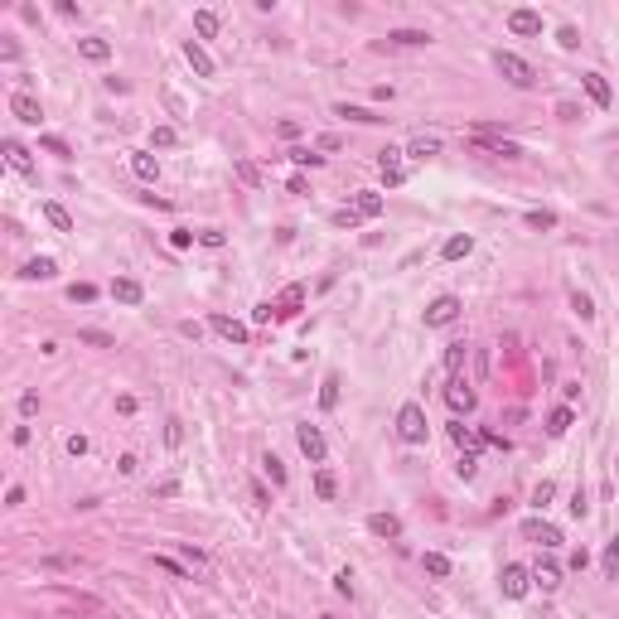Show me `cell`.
Returning a JSON list of instances; mask_svg holds the SVG:
<instances>
[{
    "instance_id": "1",
    "label": "cell",
    "mask_w": 619,
    "mask_h": 619,
    "mask_svg": "<svg viewBox=\"0 0 619 619\" xmlns=\"http://www.w3.org/2000/svg\"><path fill=\"white\" fill-rule=\"evenodd\" d=\"M397 435H402L406 445H426L431 421H426V406H421V402H406L402 411H397Z\"/></svg>"
},
{
    "instance_id": "2",
    "label": "cell",
    "mask_w": 619,
    "mask_h": 619,
    "mask_svg": "<svg viewBox=\"0 0 619 619\" xmlns=\"http://www.w3.org/2000/svg\"><path fill=\"white\" fill-rule=\"evenodd\" d=\"M493 68H498L513 87H532V78H537V73H532V63H528V58H518V54H508V49H498V54H493Z\"/></svg>"
},
{
    "instance_id": "3",
    "label": "cell",
    "mask_w": 619,
    "mask_h": 619,
    "mask_svg": "<svg viewBox=\"0 0 619 619\" xmlns=\"http://www.w3.org/2000/svg\"><path fill=\"white\" fill-rule=\"evenodd\" d=\"M459 310H464V305H459V296H435L431 305H426V324H431V329H440V324H455Z\"/></svg>"
},
{
    "instance_id": "4",
    "label": "cell",
    "mask_w": 619,
    "mask_h": 619,
    "mask_svg": "<svg viewBox=\"0 0 619 619\" xmlns=\"http://www.w3.org/2000/svg\"><path fill=\"white\" fill-rule=\"evenodd\" d=\"M296 440H300V455L310 459V464H324V435H320V426L300 421V426H296Z\"/></svg>"
},
{
    "instance_id": "5",
    "label": "cell",
    "mask_w": 619,
    "mask_h": 619,
    "mask_svg": "<svg viewBox=\"0 0 619 619\" xmlns=\"http://www.w3.org/2000/svg\"><path fill=\"white\" fill-rule=\"evenodd\" d=\"M498 586H503V595H508V600H523V595H528V586H532V576H528V566H503Z\"/></svg>"
},
{
    "instance_id": "6",
    "label": "cell",
    "mask_w": 619,
    "mask_h": 619,
    "mask_svg": "<svg viewBox=\"0 0 619 619\" xmlns=\"http://www.w3.org/2000/svg\"><path fill=\"white\" fill-rule=\"evenodd\" d=\"M445 402H450V411H464V416H469L479 397L469 392V382H464V377H450V387H445Z\"/></svg>"
},
{
    "instance_id": "7",
    "label": "cell",
    "mask_w": 619,
    "mask_h": 619,
    "mask_svg": "<svg viewBox=\"0 0 619 619\" xmlns=\"http://www.w3.org/2000/svg\"><path fill=\"white\" fill-rule=\"evenodd\" d=\"M10 111H15L25 126H39V116H44V107H39L29 92H10Z\"/></svg>"
},
{
    "instance_id": "8",
    "label": "cell",
    "mask_w": 619,
    "mask_h": 619,
    "mask_svg": "<svg viewBox=\"0 0 619 619\" xmlns=\"http://www.w3.org/2000/svg\"><path fill=\"white\" fill-rule=\"evenodd\" d=\"M184 63L194 68V73H199V78H213V73H218V68H213V58L203 54V44H199V39H189V44H184Z\"/></svg>"
},
{
    "instance_id": "9",
    "label": "cell",
    "mask_w": 619,
    "mask_h": 619,
    "mask_svg": "<svg viewBox=\"0 0 619 619\" xmlns=\"http://www.w3.org/2000/svg\"><path fill=\"white\" fill-rule=\"evenodd\" d=\"M368 532L373 537H402V518L397 513H368Z\"/></svg>"
},
{
    "instance_id": "10",
    "label": "cell",
    "mask_w": 619,
    "mask_h": 619,
    "mask_svg": "<svg viewBox=\"0 0 619 619\" xmlns=\"http://www.w3.org/2000/svg\"><path fill=\"white\" fill-rule=\"evenodd\" d=\"M523 532L537 542V547H562V528H552V523H542V518H532Z\"/></svg>"
},
{
    "instance_id": "11",
    "label": "cell",
    "mask_w": 619,
    "mask_h": 619,
    "mask_svg": "<svg viewBox=\"0 0 619 619\" xmlns=\"http://www.w3.org/2000/svg\"><path fill=\"white\" fill-rule=\"evenodd\" d=\"M208 324H213V334H223L228 344H247V324H238L233 315H213Z\"/></svg>"
},
{
    "instance_id": "12",
    "label": "cell",
    "mask_w": 619,
    "mask_h": 619,
    "mask_svg": "<svg viewBox=\"0 0 619 619\" xmlns=\"http://www.w3.org/2000/svg\"><path fill=\"white\" fill-rule=\"evenodd\" d=\"M131 169H135V179H145V184H155V179H160V160H155V155H145V150H131Z\"/></svg>"
},
{
    "instance_id": "13",
    "label": "cell",
    "mask_w": 619,
    "mask_h": 619,
    "mask_svg": "<svg viewBox=\"0 0 619 619\" xmlns=\"http://www.w3.org/2000/svg\"><path fill=\"white\" fill-rule=\"evenodd\" d=\"M353 208H358V218H377L387 203H382V194H377V189H358V194H353Z\"/></svg>"
},
{
    "instance_id": "14",
    "label": "cell",
    "mask_w": 619,
    "mask_h": 619,
    "mask_svg": "<svg viewBox=\"0 0 619 619\" xmlns=\"http://www.w3.org/2000/svg\"><path fill=\"white\" fill-rule=\"evenodd\" d=\"M5 160H10V169H20L25 179H34V160H29V150L20 140H5Z\"/></svg>"
},
{
    "instance_id": "15",
    "label": "cell",
    "mask_w": 619,
    "mask_h": 619,
    "mask_svg": "<svg viewBox=\"0 0 619 619\" xmlns=\"http://www.w3.org/2000/svg\"><path fill=\"white\" fill-rule=\"evenodd\" d=\"M111 300H121V305H140V300H145V291H140V281L121 276V281H111Z\"/></svg>"
},
{
    "instance_id": "16",
    "label": "cell",
    "mask_w": 619,
    "mask_h": 619,
    "mask_svg": "<svg viewBox=\"0 0 619 619\" xmlns=\"http://www.w3.org/2000/svg\"><path fill=\"white\" fill-rule=\"evenodd\" d=\"M508 29H513V34H542V15H537V10H513Z\"/></svg>"
},
{
    "instance_id": "17",
    "label": "cell",
    "mask_w": 619,
    "mask_h": 619,
    "mask_svg": "<svg viewBox=\"0 0 619 619\" xmlns=\"http://www.w3.org/2000/svg\"><path fill=\"white\" fill-rule=\"evenodd\" d=\"M25 281H54L58 276V262L54 257H34V262H25V271H20Z\"/></svg>"
},
{
    "instance_id": "18",
    "label": "cell",
    "mask_w": 619,
    "mask_h": 619,
    "mask_svg": "<svg viewBox=\"0 0 619 619\" xmlns=\"http://www.w3.org/2000/svg\"><path fill=\"white\" fill-rule=\"evenodd\" d=\"M581 82H586V92H591L595 107H610V102H615V97H610V82L600 78V73H581Z\"/></svg>"
},
{
    "instance_id": "19",
    "label": "cell",
    "mask_w": 619,
    "mask_h": 619,
    "mask_svg": "<svg viewBox=\"0 0 619 619\" xmlns=\"http://www.w3.org/2000/svg\"><path fill=\"white\" fill-rule=\"evenodd\" d=\"M78 54L87 58V63H107L111 44H107V39H78Z\"/></svg>"
},
{
    "instance_id": "20",
    "label": "cell",
    "mask_w": 619,
    "mask_h": 619,
    "mask_svg": "<svg viewBox=\"0 0 619 619\" xmlns=\"http://www.w3.org/2000/svg\"><path fill=\"white\" fill-rule=\"evenodd\" d=\"M387 39H392V44H402V49H421V44H431V34H426V29H392Z\"/></svg>"
},
{
    "instance_id": "21",
    "label": "cell",
    "mask_w": 619,
    "mask_h": 619,
    "mask_svg": "<svg viewBox=\"0 0 619 619\" xmlns=\"http://www.w3.org/2000/svg\"><path fill=\"white\" fill-rule=\"evenodd\" d=\"M469 252H474V238H469V233H455L440 257H445V262H459V257H469Z\"/></svg>"
},
{
    "instance_id": "22",
    "label": "cell",
    "mask_w": 619,
    "mask_h": 619,
    "mask_svg": "<svg viewBox=\"0 0 619 619\" xmlns=\"http://www.w3.org/2000/svg\"><path fill=\"white\" fill-rule=\"evenodd\" d=\"M571 421H576V411H571V406H557V411L547 416V435H566Z\"/></svg>"
},
{
    "instance_id": "23",
    "label": "cell",
    "mask_w": 619,
    "mask_h": 619,
    "mask_svg": "<svg viewBox=\"0 0 619 619\" xmlns=\"http://www.w3.org/2000/svg\"><path fill=\"white\" fill-rule=\"evenodd\" d=\"M406 155H416V160H431V155H440V140H435V135H416V140L406 145Z\"/></svg>"
},
{
    "instance_id": "24",
    "label": "cell",
    "mask_w": 619,
    "mask_h": 619,
    "mask_svg": "<svg viewBox=\"0 0 619 619\" xmlns=\"http://www.w3.org/2000/svg\"><path fill=\"white\" fill-rule=\"evenodd\" d=\"M532 581H537L542 591H557V586H562V571H557L552 562H537V571H532Z\"/></svg>"
},
{
    "instance_id": "25",
    "label": "cell",
    "mask_w": 619,
    "mask_h": 619,
    "mask_svg": "<svg viewBox=\"0 0 619 619\" xmlns=\"http://www.w3.org/2000/svg\"><path fill=\"white\" fill-rule=\"evenodd\" d=\"M300 305H305V286H286V291H281V305H276V310H281V315H296Z\"/></svg>"
},
{
    "instance_id": "26",
    "label": "cell",
    "mask_w": 619,
    "mask_h": 619,
    "mask_svg": "<svg viewBox=\"0 0 619 619\" xmlns=\"http://www.w3.org/2000/svg\"><path fill=\"white\" fill-rule=\"evenodd\" d=\"M339 116H349V121H363V126H377V121H387V116H377L368 107H349V102H339Z\"/></svg>"
},
{
    "instance_id": "27",
    "label": "cell",
    "mask_w": 619,
    "mask_h": 619,
    "mask_svg": "<svg viewBox=\"0 0 619 619\" xmlns=\"http://www.w3.org/2000/svg\"><path fill=\"white\" fill-rule=\"evenodd\" d=\"M44 218L54 223L58 233H73V218H68V208H63V203H44Z\"/></svg>"
},
{
    "instance_id": "28",
    "label": "cell",
    "mask_w": 619,
    "mask_h": 619,
    "mask_svg": "<svg viewBox=\"0 0 619 619\" xmlns=\"http://www.w3.org/2000/svg\"><path fill=\"white\" fill-rule=\"evenodd\" d=\"M78 344H92V349H116V339L102 334V329H78Z\"/></svg>"
},
{
    "instance_id": "29",
    "label": "cell",
    "mask_w": 619,
    "mask_h": 619,
    "mask_svg": "<svg viewBox=\"0 0 619 619\" xmlns=\"http://www.w3.org/2000/svg\"><path fill=\"white\" fill-rule=\"evenodd\" d=\"M320 406H324V411H334V406H339V377H334V373L324 377V387H320Z\"/></svg>"
},
{
    "instance_id": "30",
    "label": "cell",
    "mask_w": 619,
    "mask_h": 619,
    "mask_svg": "<svg viewBox=\"0 0 619 619\" xmlns=\"http://www.w3.org/2000/svg\"><path fill=\"white\" fill-rule=\"evenodd\" d=\"M315 493H320L324 503H329V498H334V493H339V479H334V474H329V469H320V474H315Z\"/></svg>"
},
{
    "instance_id": "31",
    "label": "cell",
    "mask_w": 619,
    "mask_h": 619,
    "mask_svg": "<svg viewBox=\"0 0 619 619\" xmlns=\"http://www.w3.org/2000/svg\"><path fill=\"white\" fill-rule=\"evenodd\" d=\"M571 310H576L581 320H595V300L586 296V291H571Z\"/></svg>"
},
{
    "instance_id": "32",
    "label": "cell",
    "mask_w": 619,
    "mask_h": 619,
    "mask_svg": "<svg viewBox=\"0 0 619 619\" xmlns=\"http://www.w3.org/2000/svg\"><path fill=\"white\" fill-rule=\"evenodd\" d=\"M194 29H199L203 39H213V34H218V15H213V10H199V15H194Z\"/></svg>"
},
{
    "instance_id": "33",
    "label": "cell",
    "mask_w": 619,
    "mask_h": 619,
    "mask_svg": "<svg viewBox=\"0 0 619 619\" xmlns=\"http://www.w3.org/2000/svg\"><path fill=\"white\" fill-rule=\"evenodd\" d=\"M262 469L271 474V484H276V489H286V464H281V455H267V459H262Z\"/></svg>"
},
{
    "instance_id": "34",
    "label": "cell",
    "mask_w": 619,
    "mask_h": 619,
    "mask_svg": "<svg viewBox=\"0 0 619 619\" xmlns=\"http://www.w3.org/2000/svg\"><path fill=\"white\" fill-rule=\"evenodd\" d=\"M421 566H426L431 576H450V557H440V552H426V557H421Z\"/></svg>"
},
{
    "instance_id": "35",
    "label": "cell",
    "mask_w": 619,
    "mask_h": 619,
    "mask_svg": "<svg viewBox=\"0 0 619 619\" xmlns=\"http://www.w3.org/2000/svg\"><path fill=\"white\" fill-rule=\"evenodd\" d=\"M377 169H402V150H397V145H382V150H377Z\"/></svg>"
},
{
    "instance_id": "36",
    "label": "cell",
    "mask_w": 619,
    "mask_h": 619,
    "mask_svg": "<svg viewBox=\"0 0 619 619\" xmlns=\"http://www.w3.org/2000/svg\"><path fill=\"white\" fill-rule=\"evenodd\" d=\"M600 566H605V576H610V581L619 576V537L610 542V547H605V557H600Z\"/></svg>"
},
{
    "instance_id": "37",
    "label": "cell",
    "mask_w": 619,
    "mask_h": 619,
    "mask_svg": "<svg viewBox=\"0 0 619 619\" xmlns=\"http://www.w3.org/2000/svg\"><path fill=\"white\" fill-rule=\"evenodd\" d=\"M68 300H73V305H92V300H97V286H87V281H82V286H68Z\"/></svg>"
},
{
    "instance_id": "38",
    "label": "cell",
    "mask_w": 619,
    "mask_h": 619,
    "mask_svg": "<svg viewBox=\"0 0 619 619\" xmlns=\"http://www.w3.org/2000/svg\"><path fill=\"white\" fill-rule=\"evenodd\" d=\"M174 140H179V131H174V126H155V131H150V145H160V150H169Z\"/></svg>"
},
{
    "instance_id": "39",
    "label": "cell",
    "mask_w": 619,
    "mask_h": 619,
    "mask_svg": "<svg viewBox=\"0 0 619 619\" xmlns=\"http://www.w3.org/2000/svg\"><path fill=\"white\" fill-rule=\"evenodd\" d=\"M528 228L547 233V228H557V213H547V208H532V213H528Z\"/></svg>"
},
{
    "instance_id": "40",
    "label": "cell",
    "mask_w": 619,
    "mask_h": 619,
    "mask_svg": "<svg viewBox=\"0 0 619 619\" xmlns=\"http://www.w3.org/2000/svg\"><path fill=\"white\" fill-rule=\"evenodd\" d=\"M238 179H242V184H252V189H257V184H262V169H257V164H252V160H238Z\"/></svg>"
},
{
    "instance_id": "41",
    "label": "cell",
    "mask_w": 619,
    "mask_h": 619,
    "mask_svg": "<svg viewBox=\"0 0 619 619\" xmlns=\"http://www.w3.org/2000/svg\"><path fill=\"white\" fill-rule=\"evenodd\" d=\"M552 498H557V484H552V479H542V484L532 489V503H537V508H547Z\"/></svg>"
},
{
    "instance_id": "42",
    "label": "cell",
    "mask_w": 619,
    "mask_h": 619,
    "mask_svg": "<svg viewBox=\"0 0 619 619\" xmlns=\"http://www.w3.org/2000/svg\"><path fill=\"white\" fill-rule=\"evenodd\" d=\"M39 145H44L49 155H58V160H68V155H73V150H68V140H58V135H44Z\"/></svg>"
},
{
    "instance_id": "43",
    "label": "cell",
    "mask_w": 619,
    "mask_h": 619,
    "mask_svg": "<svg viewBox=\"0 0 619 619\" xmlns=\"http://www.w3.org/2000/svg\"><path fill=\"white\" fill-rule=\"evenodd\" d=\"M164 440H169V445H184V421H179V416L164 421Z\"/></svg>"
},
{
    "instance_id": "44",
    "label": "cell",
    "mask_w": 619,
    "mask_h": 619,
    "mask_svg": "<svg viewBox=\"0 0 619 619\" xmlns=\"http://www.w3.org/2000/svg\"><path fill=\"white\" fill-rule=\"evenodd\" d=\"M455 469H459V479H474V474H479V459H474V450H464Z\"/></svg>"
},
{
    "instance_id": "45",
    "label": "cell",
    "mask_w": 619,
    "mask_h": 619,
    "mask_svg": "<svg viewBox=\"0 0 619 619\" xmlns=\"http://www.w3.org/2000/svg\"><path fill=\"white\" fill-rule=\"evenodd\" d=\"M445 368H450V377H459V368H464V344H450V353H445Z\"/></svg>"
},
{
    "instance_id": "46",
    "label": "cell",
    "mask_w": 619,
    "mask_h": 619,
    "mask_svg": "<svg viewBox=\"0 0 619 619\" xmlns=\"http://www.w3.org/2000/svg\"><path fill=\"white\" fill-rule=\"evenodd\" d=\"M329 223H334V228H349V233H353V228H358V208H339Z\"/></svg>"
},
{
    "instance_id": "47",
    "label": "cell",
    "mask_w": 619,
    "mask_h": 619,
    "mask_svg": "<svg viewBox=\"0 0 619 619\" xmlns=\"http://www.w3.org/2000/svg\"><path fill=\"white\" fill-rule=\"evenodd\" d=\"M450 440H455L459 450H469V445H474V431H469V426H459V421H455V426H450Z\"/></svg>"
},
{
    "instance_id": "48",
    "label": "cell",
    "mask_w": 619,
    "mask_h": 619,
    "mask_svg": "<svg viewBox=\"0 0 619 619\" xmlns=\"http://www.w3.org/2000/svg\"><path fill=\"white\" fill-rule=\"evenodd\" d=\"M63 450H68L73 459H78V455H87V435H78V431H73L68 440H63Z\"/></svg>"
},
{
    "instance_id": "49",
    "label": "cell",
    "mask_w": 619,
    "mask_h": 619,
    "mask_svg": "<svg viewBox=\"0 0 619 619\" xmlns=\"http://www.w3.org/2000/svg\"><path fill=\"white\" fill-rule=\"evenodd\" d=\"M557 44H562V49H581V34H576V25H566L562 34H557Z\"/></svg>"
},
{
    "instance_id": "50",
    "label": "cell",
    "mask_w": 619,
    "mask_h": 619,
    "mask_svg": "<svg viewBox=\"0 0 619 619\" xmlns=\"http://www.w3.org/2000/svg\"><path fill=\"white\" fill-rule=\"evenodd\" d=\"M189 242H194V233H189V228H174V233H169V247H174V252H184Z\"/></svg>"
},
{
    "instance_id": "51",
    "label": "cell",
    "mask_w": 619,
    "mask_h": 619,
    "mask_svg": "<svg viewBox=\"0 0 619 619\" xmlns=\"http://www.w3.org/2000/svg\"><path fill=\"white\" fill-rule=\"evenodd\" d=\"M199 242H203V247H223V242H228V238H223L218 228H203V233H199Z\"/></svg>"
},
{
    "instance_id": "52",
    "label": "cell",
    "mask_w": 619,
    "mask_h": 619,
    "mask_svg": "<svg viewBox=\"0 0 619 619\" xmlns=\"http://www.w3.org/2000/svg\"><path fill=\"white\" fill-rule=\"evenodd\" d=\"M479 440H484V445H493V450H508V440H503L498 431H479Z\"/></svg>"
},
{
    "instance_id": "53",
    "label": "cell",
    "mask_w": 619,
    "mask_h": 619,
    "mask_svg": "<svg viewBox=\"0 0 619 619\" xmlns=\"http://www.w3.org/2000/svg\"><path fill=\"white\" fill-rule=\"evenodd\" d=\"M334 591H339V595H353V576H349V571H339V576H334Z\"/></svg>"
},
{
    "instance_id": "54",
    "label": "cell",
    "mask_w": 619,
    "mask_h": 619,
    "mask_svg": "<svg viewBox=\"0 0 619 619\" xmlns=\"http://www.w3.org/2000/svg\"><path fill=\"white\" fill-rule=\"evenodd\" d=\"M20 411L34 416V411H39V392H25V397H20Z\"/></svg>"
},
{
    "instance_id": "55",
    "label": "cell",
    "mask_w": 619,
    "mask_h": 619,
    "mask_svg": "<svg viewBox=\"0 0 619 619\" xmlns=\"http://www.w3.org/2000/svg\"><path fill=\"white\" fill-rule=\"evenodd\" d=\"M586 508H591V503H586V493L576 489V493H571V513H576V518H586Z\"/></svg>"
},
{
    "instance_id": "56",
    "label": "cell",
    "mask_w": 619,
    "mask_h": 619,
    "mask_svg": "<svg viewBox=\"0 0 619 619\" xmlns=\"http://www.w3.org/2000/svg\"><path fill=\"white\" fill-rule=\"evenodd\" d=\"M402 179H406V169H382V184H387V189H397Z\"/></svg>"
},
{
    "instance_id": "57",
    "label": "cell",
    "mask_w": 619,
    "mask_h": 619,
    "mask_svg": "<svg viewBox=\"0 0 619 619\" xmlns=\"http://www.w3.org/2000/svg\"><path fill=\"white\" fill-rule=\"evenodd\" d=\"M586 566H591V552H586V547H581V552H571V571H586Z\"/></svg>"
},
{
    "instance_id": "58",
    "label": "cell",
    "mask_w": 619,
    "mask_h": 619,
    "mask_svg": "<svg viewBox=\"0 0 619 619\" xmlns=\"http://www.w3.org/2000/svg\"><path fill=\"white\" fill-rule=\"evenodd\" d=\"M557 116H562V121H576V116H581V107H576V102H562V107H557Z\"/></svg>"
},
{
    "instance_id": "59",
    "label": "cell",
    "mask_w": 619,
    "mask_h": 619,
    "mask_svg": "<svg viewBox=\"0 0 619 619\" xmlns=\"http://www.w3.org/2000/svg\"><path fill=\"white\" fill-rule=\"evenodd\" d=\"M291 160H296V164H320L324 155H310V150H291Z\"/></svg>"
},
{
    "instance_id": "60",
    "label": "cell",
    "mask_w": 619,
    "mask_h": 619,
    "mask_svg": "<svg viewBox=\"0 0 619 619\" xmlns=\"http://www.w3.org/2000/svg\"><path fill=\"white\" fill-rule=\"evenodd\" d=\"M271 315H276V305H257V310H252V320H257V324H267Z\"/></svg>"
}]
</instances>
